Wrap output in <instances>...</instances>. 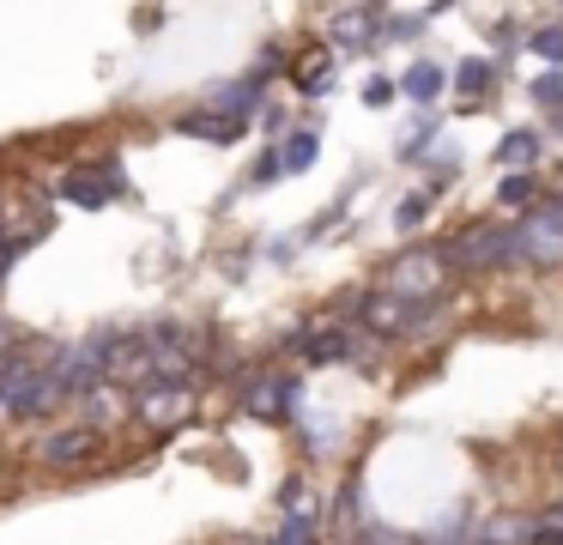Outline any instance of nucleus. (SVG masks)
<instances>
[{
    "label": "nucleus",
    "mask_w": 563,
    "mask_h": 545,
    "mask_svg": "<svg viewBox=\"0 0 563 545\" xmlns=\"http://www.w3.org/2000/svg\"><path fill=\"white\" fill-rule=\"evenodd\" d=\"M424 309L430 303H406V297H394V291H369L364 297V327L369 334H412Z\"/></svg>",
    "instance_id": "39448f33"
},
{
    "label": "nucleus",
    "mask_w": 563,
    "mask_h": 545,
    "mask_svg": "<svg viewBox=\"0 0 563 545\" xmlns=\"http://www.w3.org/2000/svg\"><path fill=\"white\" fill-rule=\"evenodd\" d=\"M539 152V133H509V140H497V157L503 164H521V157Z\"/></svg>",
    "instance_id": "a211bd4d"
},
{
    "label": "nucleus",
    "mask_w": 563,
    "mask_h": 545,
    "mask_svg": "<svg viewBox=\"0 0 563 545\" xmlns=\"http://www.w3.org/2000/svg\"><path fill=\"white\" fill-rule=\"evenodd\" d=\"M533 97H539L545 109H563V73H545V79L533 85Z\"/></svg>",
    "instance_id": "412c9836"
},
{
    "label": "nucleus",
    "mask_w": 563,
    "mask_h": 545,
    "mask_svg": "<svg viewBox=\"0 0 563 545\" xmlns=\"http://www.w3.org/2000/svg\"><path fill=\"white\" fill-rule=\"evenodd\" d=\"M316 133H291V145H285V157H279V164H291V170H309V164H316Z\"/></svg>",
    "instance_id": "dca6fc26"
},
{
    "label": "nucleus",
    "mask_w": 563,
    "mask_h": 545,
    "mask_svg": "<svg viewBox=\"0 0 563 545\" xmlns=\"http://www.w3.org/2000/svg\"><path fill=\"white\" fill-rule=\"evenodd\" d=\"M13 261H19V254L7 249V242H0V285H7V266H13Z\"/></svg>",
    "instance_id": "b1692460"
},
{
    "label": "nucleus",
    "mask_w": 563,
    "mask_h": 545,
    "mask_svg": "<svg viewBox=\"0 0 563 545\" xmlns=\"http://www.w3.org/2000/svg\"><path fill=\"white\" fill-rule=\"evenodd\" d=\"M533 55H545V61H563V31H558V24H545V31L533 36Z\"/></svg>",
    "instance_id": "4be33fe9"
},
{
    "label": "nucleus",
    "mask_w": 563,
    "mask_h": 545,
    "mask_svg": "<svg viewBox=\"0 0 563 545\" xmlns=\"http://www.w3.org/2000/svg\"><path fill=\"white\" fill-rule=\"evenodd\" d=\"M297 346H303V363H333V358H352V334L345 327H309V334H297Z\"/></svg>",
    "instance_id": "9b49d317"
},
{
    "label": "nucleus",
    "mask_w": 563,
    "mask_h": 545,
    "mask_svg": "<svg viewBox=\"0 0 563 545\" xmlns=\"http://www.w3.org/2000/svg\"><path fill=\"white\" fill-rule=\"evenodd\" d=\"M364 31H369V12H340V24H333L340 43H364Z\"/></svg>",
    "instance_id": "aec40b11"
},
{
    "label": "nucleus",
    "mask_w": 563,
    "mask_h": 545,
    "mask_svg": "<svg viewBox=\"0 0 563 545\" xmlns=\"http://www.w3.org/2000/svg\"><path fill=\"white\" fill-rule=\"evenodd\" d=\"M490 79H497V67H490L485 55H473V61H461V67H454V85H461L466 97H478V91H485Z\"/></svg>",
    "instance_id": "4468645a"
},
{
    "label": "nucleus",
    "mask_w": 563,
    "mask_h": 545,
    "mask_svg": "<svg viewBox=\"0 0 563 545\" xmlns=\"http://www.w3.org/2000/svg\"><path fill=\"white\" fill-rule=\"evenodd\" d=\"M91 455H98V430L91 424H74V430H55L37 443V467H79Z\"/></svg>",
    "instance_id": "423d86ee"
},
{
    "label": "nucleus",
    "mask_w": 563,
    "mask_h": 545,
    "mask_svg": "<svg viewBox=\"0 0 563 545\" xmlns=\"http://www.w3.org/2000/svg\"><path fill=\"white\" fill-rule=\"evenodd\" d=\"M558 206H563V182H558Z\"/></svg>",
    "instance_id": "bb28decb"
},
{
    "label": "nucleus",
    "mask_w": 563,
    "mask_h": 545,
    "mask_svg": "<svg viewBox=\"0 0 563 545\" xmlns=\"http://www.w3.org/2000/svg\"><path fill=\"white\" fill-rule=\"evenodd\" d=\"M291 85H297L303 97H328V91H333V55H328V43L297 48V61H291Z\"/></svg>",
    "instance_id": "1a4fd4ad"
},
{
    "label": "nucleus",
    "mask_w": 563,
    "mask_h": 545,
    "mask_svg": "<svg viewBox=\"0 0 563 545\" xmlns=\"http://www.w3.org/2000/svg\"><path fill=\"white\" fill-rule=\"evenodd\" d=\"M62 382H55V363L43 339H25V346L0 351V412L13 418H43V412L62 406Z\"/></svg>",
    "instance_id": "f257e3e1"
},
{
    "label": "nucleus",
    "mask_w": 563,
    "mask_h": 545,
    "mask_svg": "<svg viewBox=\"0 0 563 545\" xmlns=\"http://www.w3.org/2000/svg\"><path fill=\"white\" fill-rule=\"evenodd\" d=\"M249 406H255L261 418H285V406H291V382H279V375H273V382H261V394L249 400Z\"/></svg>",
    "instance_id": "ddd939ff"
},
{
    "label": "nucleus",
    "mask_w": 563,
    "mask_h": 545,
    "mask_svg": "<svg viewBox=\"0 0 563 545\" xmlns=\"http://www.w3.org/2000/svg\"><path fill=\"white\" fill-rule=\"evenodd\" d=\"M340 527L345 533H364V491H357V484H345V491H340Z\"/></svg>",
    "instance_id": "f3484780"
},
{
    "label": "nucleus",
    "mask_w": 563,
    "mask_h": 545,
    "mask_svg": "<svg viewBox=\"0 0 563 545\" xmlns=\"http://www.w3.org/2000/svg\"><path fill=\"white\" fill-rule=\"evenodd\" d=\"M110 194H122V170H115V164L74 170V176L62 182V200H74V206H103Z\"/></svg>",
    "instance_id": "6e6552de"
},
{
    "label": "nucleus",
    "mask_w": 563,
    "mask_h": 545,
    "mask_svg": "<svg viewBox=\"0 0 563 545\" xmlns=\"http://www.w3.org/2000/svg\"><path fill=\"white\" fill-rule=\"evenodd\" d=\"M188 406H195V388H176V382H152V388L134 394V412L146 424H176Z\"/></svg>",
    "instance_id": "0eeeda50"
},
{
    "label": "nucleus",
    "mask_w": 563,
    "mask_h": 545,
    "mask_svg": "<svg viewBox=\"0 0 563 545\" xmlns=\"http://www.w3.org/2000/svg\"><path fill=\"white\" fill-rule=\"evenodd\" d=\"M316 527H321V515H316V503H291V515H285V527H279V539L273 545H316Z\"/></svg>",
    "instance_id": "f8f14e48"
},
{
    "label": "nucleus",
    "mask_w": 563,
    "mask_h": 545,
    "mask_svg": "<svg viewBox=\"0 0 563 545\" xmlns=\"http://www.w3.org/2000/svg\"><path fill=\"white\" fill-rule=\"evenodd\" d=\"M461 545H497V539H485V533H473V539H461Z\"/></svg>",
    "instance_id": "393cba45"
},
{
    "label": "nucleus",
    "mask_w": 563,
    "mask_h": 545,
    "mask_svg": "<svg viewBox=\"0 0 563 545\" xmlns=\"http://www.w3.org/2000/svg\"><path fill=\"white\" fill-rule=\"evenodd\" d=\"M533 194H539V182H533V176H509V182L497 188V200H503V206H527Z\"/></svg>",
    "instance_id": "6ab92c4d"
},
{
    "label": "nucleus",
    "mask_w": 563,
    "mask_h": 545,
    "mask_svg": "<svg viewBox=\"0 0 563 545\" xmlns=\"http://www.w3.org/2000/svg\"><path fill=\"white\" fill-rule=\"evenodd\" d=\"M176 133H188V140H212V145H236L243 140V121L219 116V109H188V116L176 121Z\"/></svg>",
    "instance_id": "9d476101"
},
{
    "label": "nucleus",
    "mask_w": 563,
    "mask_h": 545,
    "mask_svg": "<svg viewBox=\"0 0 563 545\" xmlns=\"http://www.w3.org/2000/svg\"><path fill=\"white\" fill-rule=\"evenodd\" d=\"M515 254H521V261H539V266L563 261V206L558 200L533 206V212L515 225Z\"/></svg>",
    "instance_id": "20e7f679"
},
{
    "label": "nucleus",
    "mask_w": 563,
    "mask_h": 545,
    "mask_svg": "<svg viewBox=\"0 0 563 545\" xmlns=\"http://www.w3.org/2000/svg\"><path fill=\"white\" fill-rule=\"evenodd\" d=\"M437 254H442L449 273H490L497 261H509V254H515V225H490V218H478V225L454 230Z\"/></svg>",
    "instance_id": "f03ea898"
},
{
    "label": "nucleus",
    "mask_w": 563,
    "mask_h": 545,
    "mask_svg": "<svg viewBox=\"0 0 563 545\" xmlns=\"http://www.w3.org/2000/svg\"><path fill=\"white\" fill-rule=\"evenodd\" d=\"M357 545H418V539H406V533H394V527H364Z\"/></svg>",
    "instance_id": "5701e85b"
},
{
    "label": "nucleus",
    "mask_w": 563,
    "mask_h": 545,
    "mask_svg": "<svg viewBox=\"0 0 563 545\" xmlns=\"http://www.w3.org/2000/svg\"><path fill=\"white\" fill-rule=\"evenodd\" d=\"M442 279H449V266H442L437 249H406L400 261L388 266V285L382 291H394V297H406V303H430L442 291Z\"/></svg>",
    "instance_id": "7ed1b4c3"
},
{
    "label": "nucleus",
    "mask_w": 563,
    "mask_h": 545,
    "mask_svg": "<svg viewBox=\"0 0 563 545\" xmlns=\"http://www.w3.org/2000/svg\"><path fill=\"white\" fill-rule=\"evenodd\" d=\"M437 91H442V67H430V61H418V67L406 73V97H418V103H430Z\"/></svg>",
    "instance_id": "2eb2a0df"
},
{
    "label": "nucleus",
    "mask_w": 563,
    "mask_h": 545,
    "mask_svg": "<svg viewBox=\"0 0 563 545\" xmlns=\"http://www.w3.org/2000/svg\"><path fill=\"white\" fill-rule=\"evenodd\" d=\"M243 545H267V539H243Z\"/></svg>",
    "instance_id": "a878e982"
}]
</instances>
